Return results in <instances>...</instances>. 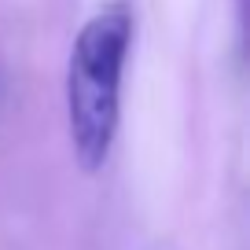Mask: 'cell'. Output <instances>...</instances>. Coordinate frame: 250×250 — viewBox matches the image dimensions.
<instances>
[{
    "instance_id": "1",
    "label": "cell",
    "mask_w": 250,
    "mask_h": 250,
    "mask_svg": "<svg viewBox=\"0 0 250 250\" xmlns=\"http://www.w3.org/2000/svg\"><path fill=\"white\" fill-rule=\"evenodd\" d=\"M133 48V11L103 8L78 30L66 59V125L85 173H100L114 151L122 122V81Z\"/></svg>"
},
{
    "instance_id": "2",
    "label": "cell",
    "mask_w": 250,
    "mask_h": 250,
    "mask_svg": "<svg viewBox=\"0 0 250 250\" xmlns=\"http://www.w3.org/2000/svg\"><path fill=\"white\" fill-rule=\"evenodd\" d=\"M0 92H4V78H0Z\"/></svg>"
}]
</instances>
